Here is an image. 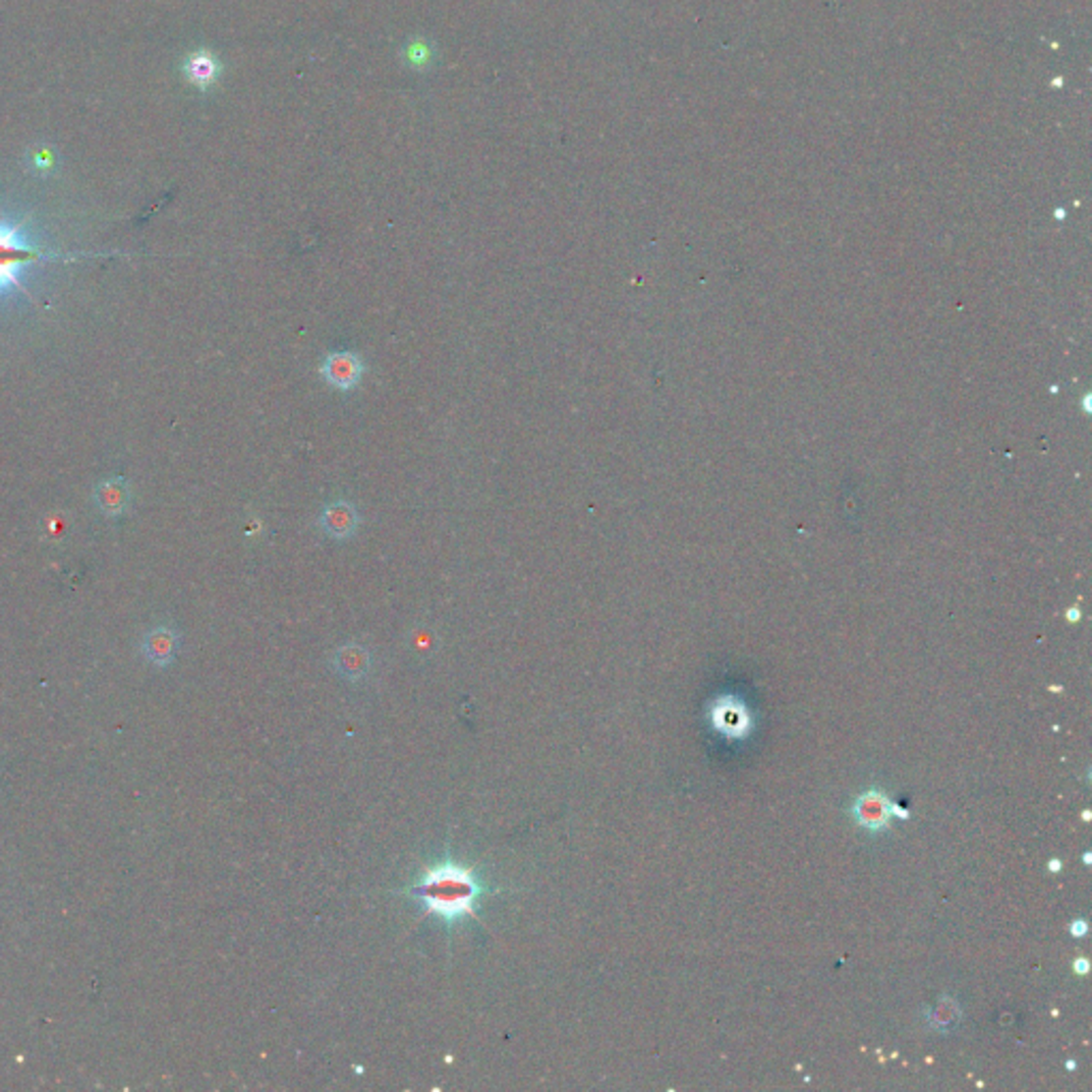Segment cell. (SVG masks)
<instances>
[{
    "label": "cell",
    "mask_w": 1092,
    "mask_h": 1092,
    "mask_svg": "<svg viewBox=\"0 0 1092 1092\" xmlns=\"http://www.w3.org/2000/svg\"><path fill=\"white\" fill-rule=\"evenodd\" d=\"M408 894L419 902L425 915H437L453 928L461 920H479L476 907L485 896V886L468 866L446 860L427 866L423 875L408 888Z\"/></svg>",
    "instance_id": "1"
},
{
    "label": "cell",
    "mask_w": 1092,
    "mask_h": 1092,
    "mask_svg": "<svg viewBox=\"0 0 1092 1092\" xmlns=\"http://www.w3.org/2000/svg\"><path fill=\"white\" fill-rule=\"evenodd\" d=\"M24 222L0 220V293L18 291L30 299V293L22 284V271L32 265L52 260H75L82 257H94L87 253L80 255H58L32 244L24 235Z\"/></svg>",
    "instance_id": "2"
},
{
    "label": "cell",
    "mask_w": 1092,
    "mask_h": 1092,
    "mask_svg": "<svg viewBox=\"0 0 1092 1092\" xmlns=\"http://www.w3.org/2000/svg\"><path fill=\"white\" fill-rule=\"evenodd\" d=\"M366 372V359L357 350H333V353H326L322 357L318 366L320 378L331 388H335V391L342 393L355 391Z\"/></svg>",
    "instance_id": "3"
},
{
    "label": "cell",
    "mask_w": 1092,
    "mask_h": 1092,
    "mask_svg": "<svg viewBox=\"0 0 1092 1092\" xmlns=\"http://www.w3.org/2000/svg\"><path fill=\"white\" fill-rule=\"evenodd\" d=\"M318 530L335 543L353 540L361 527V512L350 499H331L320 508L316 519Z\"/></svg>",
    "instance_id": "4"
},
{
    "label": "cell",
    "mask_w": 1092,
    "mask_h": 1092,
    "mask_svg": "<svg viewBox=\"0 0 1092 1092\" xmlns=\"http://www.w3.org/2000/svg\"><path fill=\"white\" fill-rule=\"evenodd\" d=\"M92 499L103 517L120 519L131 504V489L127 479H122V476H111V479L103 481L94 489Z\"/></svg>",
    "instance_id": "5"
},
{
    "label": "cell",
    "mask_w": 1092,
    "mask_h": 1092,
    "mask_svg": "<svg viewBox=\"0 0 1092 1092\" xmlns=\"http://www.w3.org/2000/svg\"><path fill=\"white\" fill-rule=\"evenodd\" d=\"M890 809H892L890 800L882 792H877V789H871V792H864L853 802L851 815L853 820L860 826L869 828V831H882L890 822Z\"/></svg>",
    "instance_id": "6"
},
{
    "label": "cell",
    "mask_w": 1092,
    "mask_h": 1092,
    "mask_svg": "<svg viewBox=\"0 0 1092 1092\" xmlns=\"http://www.w3.org/2000/svg\"><path fill=\"white\" fill-rule=\"evenodd\" d=\"M333 668L340 672L344 679L348 681H359L366 676L372 668V656L370 651L357 645V643H348L344 647H340L335 651L333 656Z\"/></svg>",
    "instance_id": "7"
},
{
    "label": "cell",
    "mask_w": 1092,
    "mask_h": 1092,
    "mask_svg": "<svg viewBox=\"0 0 1092 1092\" xmlns=\"http://www.w3.org/2000/svg\"><path fill=\"white\" fill-rule=\"evenodd\" d=\"M220 71L222 69L218 58L209 52H195L188 56L184 65L186 80L197 87H209L211 84H216L220 78Z\"/></svg>",
    "instance_id": "8"
},
{
    "label": "cell",
    "mask_w": 1092,
    "mask_h": 1092,
    "mask_svg": "<svg viewBox=\"0 0 1092 1092\" xmlns=\"http://www.w3.org/2000/svg\"><path fill=\"white\" fill-rule=\"evenodd\" d=\"M178 647V634L169 627H156L154 632H149L145 638V653L154 661H169Z\"/></svg>",
    "instance_id": "9"
},
{
    "label": "cell",
    "mask_w": 1092,
    "mask_h": 1092,
    "mask_svg": "<svg viewBox=\"0 0 1092 1092\" xmlns=\"http://www.w3.org/2000/svg\"><path fill=\"white\" fill-rule=\"evenodd\" d=\"M69 527H71V519L65 512H52L43 521V538L49 540V543H60V540L67 536Z\"/></svg>",
    "instance_id": "10"
},
{
    "label": "cell",
    "mask_w": 1092,
    "mask_h": 1092,
    "mask_svg": "<svg viewBox=\"0 0 1092 1092\" xmlns=\"http://www.w3.org/2000/svg\"><path fill=\"white\" fill-rule=\"evenodd\" d=\"M54 167V156L47 152V149H39V152L32 154V169L34 171H52Z\"/></svg>",
    "instance_id": "11"
},
{
    "label": "cell",
    "mask_w": 1092,
    "mask_h": 1092,
    "mask_svg": "<svg viewBox=\"0 0 1092 1092\" xmlns=\"http://www.w3.org/2000/svg\"><path fill=\"white\" fill-rule=\"evenodd\" d=\"M410 56H412L414 62H419V65H423V60H425L427 56H430V52H427V49H425L423 45H414V47L410 49Z\"/></svg>",
    "instance_id": "12"
},
{
    "label": "cell",
    "mask_w": 1092,
    "mask_h": 1092,
    "mask_svg": "<svg viewBox=\"0 0 1092 1092\" xmlns=\"http://www.w3.org/2000/svg\"><path fill=\"white\" fill-rule=\"evenodd\" d=\"M1077 969H1079V971H1082V973H1084V971H1086V969H1088V964H1086V962H1084V960H1082V962H1077Z\"/></svg>",
    "instance_id": "13"
}]
</instances>
